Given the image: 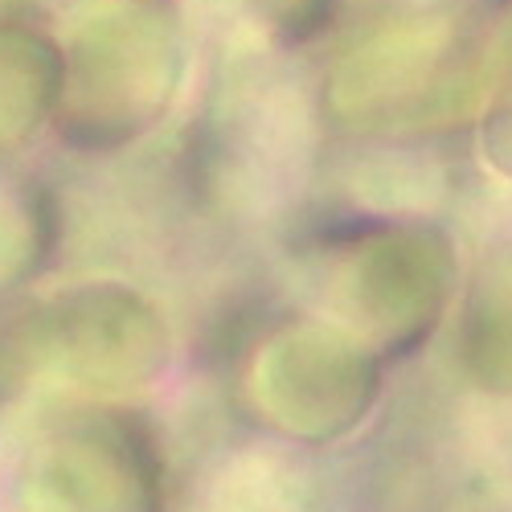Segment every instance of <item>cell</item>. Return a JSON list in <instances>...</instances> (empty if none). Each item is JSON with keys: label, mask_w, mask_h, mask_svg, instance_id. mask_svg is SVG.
I'll return each instance as SVG.
<instances>
[{"label": "cell", "mask_w": 512, "mask_h": 512, "mask_svg": "<svg viewBox=\"0 0 512 512\" xmlns=\"http://www.w3.org/2000/svg\"><path fill=\"white\" fill-rule=\"evenodd\" d=\"M168 369V328L136 287L74 283L0 332V390L66 377L95 394L144 390Z\"/></svg>", "instance_id": "1"}, {"label": "cell", "mask_w": 512, "mask_h": 512, "mask_svg": "<svg viewBox=\"0 0 512 512\" xmlns=\"http://www.w3.org/2000/svg\"><path fill=\"white\" fill-rule=\"evenodd\" d=\"M451 246L431 226L377 222L324 250V304L373 349H410L451 300Z\"/></svg>", "instance_id": "2"}, {"label": "cell", "mask_w": 512, "mask_h": 512, "mask_svg": "<svg viewBox=\"0 0 512 512\" xmlns=\"http://www.w3.org/2000/svg\"><path fill=\"white\" fill-rule=\"evenodd\" d=\"M177 82L181 50L156 13H103L78 33L66 58L58 127L78 148L132 144L168 111Z\"/></svg>", "instance_id": "3"}, {"label": "cell", "mask_w": 512, "mask_h": 512, "mask_svg": "<svg viewBox=\"0 0 512 512\" xmlns=\"http://www.w3.org/2000/svg\"><path fill=\"white\" fill-rule=\"evenodd\" d=\"M381 386V357L369 340L332 324H291L254 357L250 394L283 435L328 443L365 418Z\"/></svg>", "instance_id": "4"}, {"label": "cell", "mask_w": 512, "mask_h": 512, "mask_svg": "<svg viewBox=\"0 0 512 512\" xmlns=\"http://www.w3.org/2000/svg\"><path fill=\"white\" fill-rule=\"evenodd\" d=\"M29 512H160V455L148 426L119 410H78L37 443Z\"/></svg>", "instance_id": "5"}, {"label": "cell", "mask_w": 512, "mask_h": 512, "mask_svg": "<svg viewBox=\"0 0 512 512\" xmlns=\"http://www.w3.org/2000/svg\"><path fill=\"white\" fill-rule=\"evenodd\" d=\"M66 58L33 33L0 29V144L37 132L62 103Z\"/></svg>", "instance_id": "6"}, {"label": "cell", "mask_w": 512, "mask_h": 512, "mask_svg": "<svg viewBox=\"0 0 512 512\" xmlns=\"http://www.w3.org/2000/svg\"><path fill=\"white\" fill-rule=\"evenodd\" d=\"M463 316V349L480 386L512 390V254L488 263Z\"/></svg>", "instance_id": "7"}, {"label": "cell", "mask_w": 512, "mask_h": 512, "mask_svg": "<svg viewBox=\"0 0 512 512\" xmlns=\"http://www.w3.org/2000/svg\"><path fill=\"white\" fill-rule=\"evenodd\" d=\"M46 218L50 213L33 193L0 185V287L33 275L46 254Z\"/></svg>", "instance_id": "8"}, {"label": "cell", "mask_w": 512, "mask_h": 512, "mask_svg": "<svg viewBox=\"0 0 512 512\" xmlns=\"http://www.w3.org/2000/svg\"><path fill=\"white\" fill-rule=\"evenodd\" d=\"M484 156L504 177H512V66H508L500 91L484 115Z\"/></svg>", "instance_id": "9"}]
</instances>
